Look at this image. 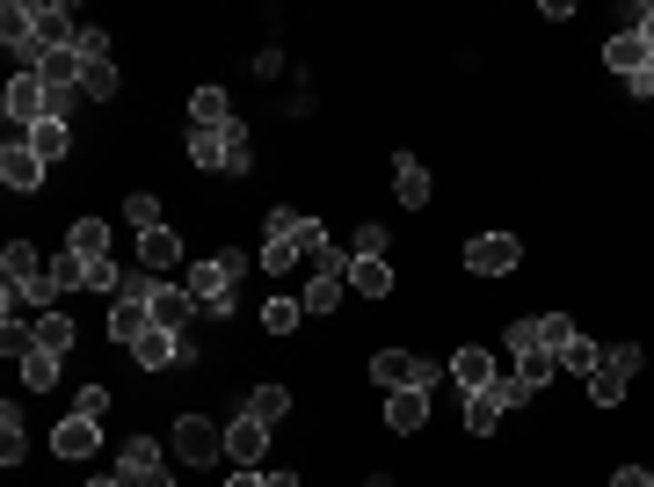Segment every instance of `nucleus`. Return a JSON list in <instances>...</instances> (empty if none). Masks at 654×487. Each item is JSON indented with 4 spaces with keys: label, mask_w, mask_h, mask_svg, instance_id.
<instances>
[{
    "label": "nucleus",
    "mask_w": 654,
    "mask_h": 487,
    "mask_svg": "<svg viewBox=\"0 0 654 487\" xmlns=\"http://www.w3.org/2000/svg\"><path fill=\"white\" fill-rule=\"evenodd\" d=\"M0 110H8V131H15V139H23V131H37V124L51 117L44 80H37V74H15L8 88H0Z\"/></svg>",
    "instance_id": "obj_3"
},
{
    "label": "nucleus",
    "mask_w": 654,
    "mask_h": 487,
    "mask_svg": "<svg viewBox=\"0 0 654 487\" xmlns=\"http://www.w3.org/2000/svg\"><path fill=\"white\" fill-rule=\"evenodd\" d=\"M269 487H298V473H269Z\"/></svg>",
    "instance_id": "obj_47"
},
{
    "label": "nucleus",
    "mask_w": 654,
    "mask_h": 487,
    "mask_svg": "<svg viewBox=\"0 0 654 487\" xmlns=\"http://www.w3.org/2000/svg\"><path fill=\"white\" fill-rule=\"evenodd\" d=\"M502 400H495V386H480V393H465V430H473V437H495V430H502Z\"/></svg>",
    "instance_id": "obj_22"
},
{
    "label": "nucleus",
    "mask_w": 654,
    "mask_h": 487,
    "mask_svg": "<svg viewBox=\"0 0 654 487\" xmlns=\"http://www.w3.org/2000/svg\"><path fill=\"white\" fill-rule=\"evenodd\" d=\"M190 124H196V131H226V124H233V102H226L218 80H204V88L190 95Z\"/></svg>",
    "instance_id": "obj_17"
},
{
    "label": "nucleus",
    "mask_w": 654,
    "mask_h": 487,
    "mask_svg": "<svg viewBox=\"0 0 654 487\" xmlns=\"http://www.w3.org/2000/svg\"><path fill=\"white\" fill-rule=\"evenodd\" d=\"M393 196H400L408 212H422V204H429V168H422L414 153H400V161H393Z\"/></svg>",
    "instance_id": "obj_18"
},
{
    "label": "nucleus",
    "mask_w": 654,
    "mask_h": 487,
    "mask_svg": "<svg viewBox=\"0 0 654 487\" xmlns=\"http://www.w3.org/2000/svg\"><path fill=\"white\" fill-rule=\"evenodd\" d=\"M88 292H110V298L124 292V262L117 255H95V262H88Z\"/></svg>",
    "instance_id": "obj_39"
},
{
    "label": "nucleus",
    "mask_w": 654,
    "mask_h": 487,
    "mask_svg": "<svg viewBox=\"0 0 654 487\" xmlns=\"http://www.w3.org/2000/svg\"><path fill=\"white\" fill-rule=\"evenodd\" d=\"M495 400H502V408H524V400H538V386L524 371H495Z\"/></svg>",
    "instance_id": "obj_36"
},
{
    "label": "nucleus",
    "mask_w": 654,
    "mask_h": 487,
    "mask_svg": "<svg viewBox=\"0 0 654 487\" xmlns=\"http://www.w3.org/2000/svg\"><path fill=\"white\" fill-rule=\"evenodd\" d=\"M95 444H102V422H88V414H66V422L51 430V451H59V459H88Z\"/></svg>",
    "instance_id": "obj_16"
},
{
    "label": "nucleus",
    "mask_w": 654,
    "mask_h": 487,
    "mask_svg": "<svg viewBox=\"0 0 654 487\" xmlns=\"http://www.w3.org/2000/svg\"><path fill=\"white\" fill-rule=\"evenodd\" d=\"M269 451V422H255V414H233V422H226V459H241V465H255Z\"/></svg>",
    "instance_id": "obj_11"
},
{
    "label": "nucleus",
    "mask_w": 654,
    "mask_h": 487,
    "mask_svg": "<svg viewBox=\"0 0 654 487\" xmlns=\"http://www.w3.org/2000/svg\"><path fill=\"white\" fill-rule=\"evenodd\" d=\"M124 219L139 226V233H153V226H161V196H153V190H131V196H124Z\"/></svg>",
    "instance_id": "obj_35"
},
{
    "label": "nucleus",
    "mask_w": 654,
    "mask_h": 487,
    "mask_svg": "<svg viewBox=\"0 0 654 487\" xmlns=\"http://www.w3.org/2000/svg\"><path fill=\"white\" fill-rule=\"evenodd\" d=\"M139 487H175V473H153V480H139Z\"/></svg>",
    "instance_id": "obj_48"
},
{
    "label": "nucleus",
    "mask_w": 654,
    "mask_h": 487,
    "mask_svg": "<svg viewBox=\"0 0 654 487\" xmlns=\"http://www.w3.org/2000/svg\"><path fill=\"white\" fill-rule=\"evenodd\" d=\"M0 182H8V190H15V196L44 190V161L29 153V139H8V146H0Z\"/></svg>",
    "instance_id": "obj_8"
},
{
    "label": "nucleus",
    "mask_w": 654,
    "mask_h": 487,
    "mask_svg": "<svg viewBox=\"0 0 654 487\" xmlns=\"http://www.w3.org/2000/svg\"><path fill=\"white\" fill-rule=\"evenodd\" d=\"M465 262H473V277H509V269L524 262V247H516V233H473Z\"/></svg>",
    "instance_id": "obj_7"
},
{
    "label": "nucleus",
    "mask_w": 654,
    "mask_h": 487,
    "mask_svg": "<svg viewBox=\"0 0 654 487\" xmlns=\"http://www.w3.org/2000/svg\"><path fill=\"white\" fill-rule=\"evenodd\" d=\"M349 292H357V298H386V292H393V262L349 255Z\"/></svg>",
    "instance_id": "obj_21"
},
{
    "label": "nucleus",
    "mask_w": 654,
    "mask_h": 487,
    "mask_svg": "<svg viewBox=\"0 0 654 487\" xmlns=\"http://www.w3.org/2000/svg\"><path fill=\"white\" fill-rule=\"evenodd\" d=\"M581 328L567 313H538V342H546V357H560V349H567V342H575Z\"/></svg>",
    "instance_id": "obj_32"
},
{
    "label": "nucleus",
    "mask_w": 654,
    "mask_h": 487,
    "mask_svg": "<svg viewBox=\"0 0 654 487\" xmlns=\"http://www.w3.org/2000/svg\"><path fill=\"white\" fill-rule=\"evenodd\" d=\"M175 459H182V465L226 459V430H218L211 414H182V422H175Z\"/></svg>",
    "instance_id": "obj_4"
},
{
    "label": "nucleus",
    "mask_w": 654,
    "mask_h": 487,
    "mask_svg": "<svg viewBox=\"0 0 654 487\" xmlns=\"http://www.w3.org/2000/svg\"><path fill=\"white\" fill-rule=\"evenodd\" d=\"M66 247H73V255H88V262L110 255V219H73L66 226Z\"/></svg>",
    "instance_id": "obj_24"
},
{
    "label": "nucleus",
    "mask_w": 654,
    "mask_h": 487,
    "mask_svg": "<svg viewBox=\"0 0 654 487\" xmlns=\"http://www.w3.org/2000/svg\"><path fill=\"white\" fill-rule=\"evenodd\" d=\"M611 487H654V473H647V465H618V473H611Z\"/></svg>",
    "instance_id": "obj_44"
},
{
    "label": "nucleus",
    "mask_w": 654,
    "mask_h": 487,
    "mask_svg": "<svg viewBox=\"0 0 654 487\" xmlns=\"http://www.w3.org/2000/svg\"><path fill=\"white\" fill-rule=\"evenodd\" d=\"M386 247H393V233L379 219H363L357 226V247H349V255H371V262H386Z\"/></svg>",
    "instance_id": "obj_40"
},
{
    "label": "nucleus",
    "mask_w": 654,
    "mask_h": 487,
    "mask_svg": "<svg viewBox=\"0 0 654 487\" xmlns=\"http://www.w3.org/2000/svg\"><path fill=\"white\" fill-rule=\"evenodd\" d=\"M153 328H175V335H190V313H196V298H190V284H161L153 292Z\"/></svg>",
    "instance_id": "obj_13"
},
{
    "label": "nucleus",
    "mask_w": 654,
    "mask_h": 487,
    "mask_svg": "<svg viewBox=\"0 0 654 487\" xmlns=\"http://www.w3.org/2000/svg\"><path fill=\"white\" fill-rule=\"evenodd\" d=\"M298 320H306V306H298V298H269V306H262V328H269V335H291Z\"/></svg>",
    "instance_id": "obj_38"
},
{
    "label": "nucleus",
    "mask_w": 654,
    "mask_h": 487,
    "mask_svg": "<svg viewBox=\"0 0 654 487\" xmlns=\"http://www.w3.org/2000/svg\"><path fill=\"white\" fill-rule=\"evenodd\" d=\"M640 357H647L640 342H611L604 364L589 371V400H597V408H618V400H626V386H632V371H640Z\"/></svg>",
    "instance_id": "obj_2"
},
{
    "label": "nucleus",
    "mask_w": 654,
    "mask_h": 487,
    "mask_svg": "<svg viewBox=\"0 0 654 487\" xmlns=\"http://www.w3.org/2000/svg\"><path fill=\"white\" fill-rule=\"evenodd\" d=\"M37 349H51V357H73V349H80L73 320H66V313H37Z\"/></svg>",
    "instance_id": "obj_26"
},
{
    "label": "nucleus",
    "mask_w": 654,
    "mask_h": 487,
    "mask_svg": "<svg viewBox=\"0 0 654 487\" xmlns=\"http://www.w3.org/2000/svg\"><path fill=\"white\" fill-rule=\"evenodd\" d=\"M298 212H284V204H277V212H269V233H262V269L269 277H284V269H298L306 262V255H298Z\"/></svg>",
    "instance_id": "obj_6"
},
{
    "label": "nucleus",
    "mask_w": 654,
    "mask_h": 487,
    "mask_svg": "<svg viewBox=\"0 0 654 487\" xmlns=\"http://www.w3.org/2000/svg\"><path fill=\"white\" fill-rule=\"evenodd\" d=\"M145 328H153V313H145V306H131V298H117V306H110V342H124V349H131Z\"/></svg>",
    "instance_id": "obj_25"
},
{
    "label": "nucleus",
    "mask_w": 654,
    "mask_h": 487,
    "mask_svg": "<svg viewBox=\"0 0 654 487\" xmlns=\"http://www.w3.org/2000/svg\"><path fill=\"white\" fill-rule=\"evenodd\" d=\"M124 88V74H117V59H95V66H88V74H80V95L88 102H110Z\"/></svg>",
    "instance_id": "obj_29"
},
{
    "label": "nucleus",
    "mask_w": 654,
    "mask_h": 487,
    "mask_svg": "<svg viewBox=\"0 0 654 487\" xmlns=\"http://www.w3.org/2000/svg\"><path fill=\"white\" fill-rule=\"evenodd\" d=\"M342 284H349L342 269H313V284H306V298H298V306H306V313H335Z\"/></svg>",
    "instance_id": "obj_28"
},
{
    "label": "nucleus",
    "mask_w": 654,
    "mask_h": 487,
    "mask_svg": "<svg viewBox=\"0 0 654 487\" xmlns=\"http://www.w3.org/2000/svg\"><path fill=\"white\" fill-rule=\"evenodd\" d=\"M139 262L153 269V277H168V269L182 262V241H175L168 226H153V233H139Z\"/></svg>",
    "instance_id": "obj_19"
},
{
    "label": "nucleus",
    "mask_w": 654,
    "mask_h": 487,
    "mask_svg": "<svg viewBox=\"0 0 654 487\" xmlns=\"http://www.w3.org/2000/svg\"><path fill=\"white\" fill-rule=\"evenodd\" d=\"M241 408L255 414V422H284V414H291V386H277V379H269V386L241 393Z\"/></svg>",
    "instance_id": "obj_23"
},
{
    "label": "nucleus",
    "mask_w": 654,
    "mask_h": 487,
    "mask_svg": "<svg viewBox=\"0 0 654 487\" xmlns=\"http://www.w3.org/2000/svg\"><path fill=\"white\" fill-rule=\"evenodd\" d=\"M117 473H124V487H139V480H153V473H168V459H161V444L153 437H131L117 451Z\"/></svg>",
    "instance_id": "obj_15"
},
{
    "label": "nucleus",
    "mask_w": 654,
    "mask_h": 487,
    "mask_svg": "<svg viewBox=\"0 0 654 487\" xmlns=\"http://www.w3.org/2000/svg\"><path fill=\"white\" fill-rule=\"evenodd\" d=\"M371 386H386V393L422 386V393H429L436 386V364H422V357H408V349H379V357H371Z\"/></svg>",
    "instance_id": "obj_5"
},
{
    "label": "nucleus",
    "mask_w": 654,
    "mask_h": 487,
    "mask_svg": "<svg viewBox=\"0 0 654 487\" xmlns=\"http://www.w3.org/2000/svg\"><path fill=\"white\" fill-rule=\"evenodd\" d=\"M597 364H604V349H597V342H589V335H575V342H567V349H560V371H581V379H589V371H597Z\"/></svg>",
    "instance_id": "obj_34"
},
{
    "label": "nucleus",
    "mask_w": 654,
    "mask_h": 487,
    "mask_svg": "<svg viewBox=\"0 0 654 487\" xmlns=\"http://www.w3.org/2000/svg\"><path fill=\"white\" fill-rule=\"evenodd\" d=\"M626 29H640V37H647V51H654V0H640V8H626Z\"/></svg>",
    "instance_id": "obj_43"
},
{
    "label": "nucleus",
    "mask_w": 654,
    "mask_h": 487,
    "mask_svg": "<svg viewBox=\"0 0 654 487\" xmlns=\"http://www.w3.org/2000/svg\"><path fill=\"white\" fill-rule=\"evenodd\" d=\"M80 66H95V59H110V29H95V23H80Z\"/></svg>",
    "instance_id": "obj_42"
},
{
    "label": "nucleus",
    "mask_w": 654,
    "mask_h": 487,
    "mask_svg": "<svg viewBox=\"0 0 654 487\" xmlns=\"http://www.w3.org/2000/svg\"><path fill=\"white\" fill-rule=\"evenodd\" d=\"M386 430L414 437V430H429V393L408 386V393H386Z\"/></svg>",
    "instance_id": "obj_14"
},
{
    "label": "nucleus",
    "mask_w": 654,
    "mask_h": 487,
    "mask_svg": "<svg viewBox=\"0 0 654 487\" xmlns=\"http://www.w3.org/2000/svg\"><path fill=\"white\" fill-rule=\"evenodd\" d=\"M495 349H487V342H465L459 357H451V379H459V393H480V386H495Z\"/></svg>",
    "instance_id": "obj_12"
},
{
    "label": "nucleus",
    "mask_w": 654,
    "mask_h": 487,
    "mask_svg": "<svg viewBox=\"0 0 654 487\" xmlns=\"http://www.w3.org/2000/svg\"><path fill=\"white\" fill-rule=\"evenodd\" d=\"M647 59H654V51H647V37H640V29H618V37H604V66H611L618 80H640V74H647Z\"/></svg>",
    "instance_id": "obj_9"
},
{
    "label": "nucleus",
    "mask_w": 654,
    "mask_h": 487,
    "mask_svg": "<svg viewBox=\"0 0 654 487\" xmlns=\"http://www.w3.org/2000/svg\"><path fill=\"white\" fill-rule=\"evenodd\" d=\"M80 487H124V473H95V480H80Z\"/></svg>",
    "instance_id": "obj_46"
},
{
    "label": "nucleus",
    "mask_w": 654,
    "mask_h": 487,
    "mask_svg": "<svg viewBox=\"0 0 654 487\" xmlns=\"http://www.w3.org/2000/svg\"><path fill=\"white\" fill-rule=\"evenodd\" d=\"M37 44L44 51H73L80 44V23H73L66 0H37Z\"/></svg>",
    "instance_id": "obj_10"
},
{
    "label": "nucleus",
    "mask_w": 654,
    "mask_h": 487,
    "mask_svg": "<svg viewBox=\"0 0 654 487\" xmlns=\"http://www.w3.org/2000/svg\"><path fill=\"white\" fill-rule=\"evenodd\" d=\"M51 284H59V292H88V255H59V262H51Z\"/></svg>",
    "instance_id": "obj_33"
},
{
    "label": "nucleus",
    "mask_w": 654,
    "mask_h": 487,
    "mask_svg": "<svg viewBox=\"0 0 654 487\" xmlns=\"http://www.w3.org/2000/svg\"><path fill=\"white\" fill-rule=\"evenodd\" d=\"M23 139H29V153H37V161H44V168H51V161H66V153H73V124L44 117V124H37V131H23Z\"/></svg>",
    "instance_id": "obj_20"
},
{
    "label": "nucleus",
    "mask_w": 654,
    "mask_h": 487,
    "mask_svg": "<svg viewBox=\"0 0 654 487\" xmlns=\"http://www.w3.org/2000/svg\"><path fill=\"white\" fill-rule=\"evenodd\" d=\"M255 168V146H247V124H226V175Z\"/></svg>",
    "instance_id": "obj_37"
},
{
    "label": "nucleus",
    "mask_w": 654,
    "mask_h": 487,
    "mask_svg": "<svg viewBox=\"0 0 654 487\" xmlns=\"http://www.w3.org/2000/svg\"><path fill=\"white\" fill-rule=\"evenodd\" d=\"M59 371H66V357H51V349H29V357H23V386H29V393H44V386H59Z\"/></svg>",
    "instance_id": "obj_30"
},
{
    "label": "nucleus",
    "mask_w": 654,
    "mask_h": 487,
    "mask_svg": "<svg viewBox=\"0 0 654 487\" xmlns=\"http://www.w3.org/2000/svg\"><path fill=\"white\" fill-rule=\"evenodd\" d=\"M241 277H247V255H241V247H218V255L190 262V298H196V313L233 320V313H241V292H233Z\"/></svg>",
    "instance_id": "obj_1"
},
{
    "label": "nucleus",
    "mask_w": 654,
    "mask_h": 487,
    "mask_svg": "<svg viewBox=\"0 0 654 487\" xmlns=\"http://www.w3.org/2000/svg\"><path fill=\"white\" fill-rule=\"evenodd\" d=\"M647 80H654V59H647Z\"/></svg>",
    "instance_id": "obj_49"
},
{
    "label": "nucleus",
    "mask_w": 654,
    "mask_h": 487,
    "mask_svg": "<svg viewBox=\"0 0 654 487\" xmlns=\"http://www.w3.org/2000/svg\"><path fill=\"white\" fill-rule=\"evenodd\" d=\"M190 161L196 168H226V131H196L190 124Z\"/></svg>",
    "instance_id": "obj_31"
},
{
    "label": "nucleus",
    "mask_w": 654,
    "mask_h": 487,
    "mask_svg": "<svg viewBox=\"0 0 654 487\" xmlns=\"http://www.w3.org/2000/svg\"><path fill=\"white\" fill-rule=\"evenodd\" d=\"M73 414H88V422H110V386H80V393H73Z\"/></svg>",
    "instance_id": "obj_41"
},
{
    "label": "nucleus",
    "mask_w": 654,
    "mask_h": 487,
    "mask_svg": "<svg viewBox=\"0 0 654 487\" xmlns=\"http://www.w3.org/2000/svg\"><path fill=\"white\" fill-rule=\"evenodd\" d=\"M226 487H269V473H255V465H241V473H233V480Z\"/></svg>",
    "instance_id": "obj_45"
},
{
    "label": "nucleus",
    "mask_w": 654,
    "mask_h": 487,
    "mask_svg": "<svg viewBox=\"0 0 654 487\" xmlns=\"http://www.w3.org/2000/svg\"><path fill=\"white\" fill-rule=\"evenodd\" d=\"M29 422H23V408H15V400H8V408H0V465H23V451H29V437H23Z\"/></svg>",
    "instance_id": "obj_27"
}]
</instances>
